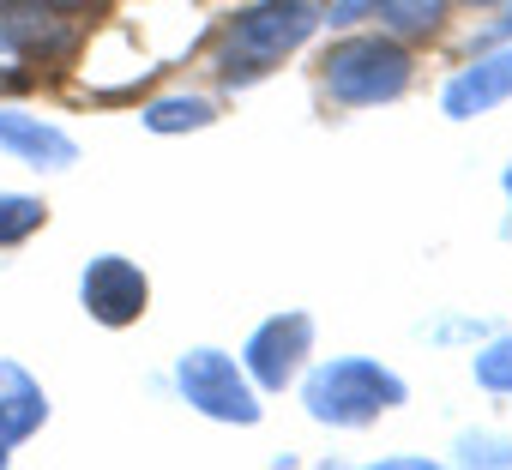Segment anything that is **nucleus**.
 I'll list each match as a JSON object with an SVG mask.
<instances>
[{
  "instance_id": "nucleus-1",
  "label": "nucleus",
  "mask_w": 512,
  "mask_h": 470,
  "mask_svg": "<svg viewBox=\"0 0 512 470\" xmlns=\"http://www.w3.org/2000/svg\"><path fill=\"white\" fill-rule=\"evenodd\" d=\"M326 25V13L314 0H260L247 13H229V25L217 31V73L223 85H260L266 73H278L314 31Z\"/></svg>"
},
{
  "instance_id": "nucleus-2",
  "label": "nucleus",
  "mask_w": 512,
  "mask_h": 470,
  "mask_svg": "<svg viewBox=\"0 0 512 470\" xmlns=\"http://www.w3.org/2000/svg\"><path fill=\"white\" fill-rule=\"evenodd\" d=\"M404 398H410V386L386 362H374V356H332L302 386L308 416L314 422H332V428H368L374 416L398 410Z\"/></svg>"
},
{
  "instance_id": "nucleus-3",
  "label": "nucleus",
  "mask_w": 512,
  "mask_h": 470,
  "mask_svg": "<svg viewBox=\"0 0 512 470\" xmlns=\"http://www.w3.org/2000/svg\"><path fill=\"white\" fill-rule=\"evenodd\" d=\"M320 67H326L332 103H344V109H374V103H392L410 91V55L392 37H350Z\"/></svg>"
},
{
  "instance_id": "nucleus-4",
  "label": "nucleus",
  "mask_w": 512,
  "mask_h": 470,
  "mask_svg": "<svg viewBox=\"0 0 512 470\" xmlns=\"http://www.w3.org/2000/svg\"><path fill=\"white\" fill-rule=\"evenodd\" d=\"M175 386L181 398L211 416V422H235V428H253L260 422V392L247 386V374L235 368V356L223 350H187L181 368H175Z\"/></svg>"
},
{
  "instance_id": "nucleus-5",
  "label": "nucleus",
  "mask_w": 512,
  "mask_h": 470,
  "mask_svg": "<svg viewBox=\"0 0 512 470\" xmlns=\"http://www.w3.org/2000/svg\"><path fill=\"white\" fill-rule=\"evenodd\" d=\"M308 350H314V320H308L302 308H284V314H272L266 326H253L241 362H247V374L260 380L266 392H284V386L296 380V368H302Z\"/></svg>"
},
{
  "instance_id": "nucleus-6",
  "label": "nucleus",
  "mask_w": 512,
  "mask_h": 470,
  "mask_svg": "<svg viewBox=\"0 0 512 470\" xmlns=\"http://www.w3.org/2000/svg\"><path fill=\"white\" fill-rule=\"evenodd\" d=\"M79 302H85V314H91L97 326H133V320L145 314V302H151V284H145V272H139L133 260L103 254V260L85 266Z\"/></svg>"
},
{
  "instance_id": "nucleus-7",
  "label": "nucleus",
  "mask_w": 512,
  "mask_h": 470,
  "mask_svg": "<svg viewBox=\"0 0 512 470\" xmlns=\"http://www.w3.org/2000/svg\"><path fill=\"white\" fill-rule=\"evenodd\" d=\"M73 43H79V31L61 13L37 7V0H0V55H13V61H61V55H73Z\"/></svg>"
},
{
  "instance_id": "nucleus-8",
  "label": "nucleus",
  "mask_w": 512,
  "mask_h": 470,
  "mask_svg": "<svg viewBox=\"0 0 512 470\" xmlns=\"http://www.w3.org/2000/svg\"><path fill=\"white\" fill-rule=\"evenodd\" d=\"M512 97V49H494V55H476L446 91H440V109L452 121H470V115H488Z\"/></svg>"
},
{
  "instance_id": "nucleus-9",
  "label": "nucleus",
  "mask_w": 512,
  "mask_h": 470,
  "mask_svg": "<svg viewBox=\"0 0 512 470\" xmlns=\"http://www.w3.org/2000/svg\"><path fill=\"white\" fill-rule=\"evenodd\" d=\"M0 151H13L31 169H67V163H79L73 133H61L55 121L25 115V109H0Z\"/></svg>"
},
{
  "instance_id": "nucleus-10",
  "label": "nucleus",
  "mask_w": 512,
  "mask_h": 470,
  "mask_svg": "<svg viewBox=\"0 0 512 470\" xmlns=\"http://www.w3.org/2000/svg\"><path fill=\"white\" fill-rule=\"evenodd\" d=\"M43 416H49L43 386H37L19 362H0V464L13 458L19 440H31V434L43 428Z\"/></svg>"
},
{
  "instance_id": "nucleus-11",
  "label": "nucleus",
  "mask_w": 512,
  "mask_h": 470,
  "mask_svg": "<svg viewBox=\"0 0 512 470\" xmlns=\"http://www.w3.org/2000/svg\"><path fill=\"white\" fill-rule=\"evenodd\" d=\"M446 0H332L326 25H356V19H380L398 37H434L440 31Z\"/></svg>"
},
{
  "instance_id": "nucleus-12",
  "label": "nucleus",
  "mask_w": 512,
  "mask_h": 470,
  "mask_svg": "<svg viewBox=\"0 0 512 470\" xmlns=\"http://www.w3.org/2000/svg\"><path fill=\"white\" fill-rule=\"evenodd\" d=\"M139 121H145L151 133H163V139H169V133H205V127L217 121V103L181 91V97H157V103H145Z\"/></svg>"
},
{
  "instance_id": "nucleus-13",
  "label": "nucleus",
  "mask_w": 512,
  "mask_h": 470,
  "mask_svg": "<svg viewBox=\"0 0 512 470\" xmlns=\"http://www.w3.org/2000/svg\"><path fill=\"white\" fill-rule=\"evenodd\" d=\"M49 223V205L31 193H0V248H19Z\"/></svg>"
},
{
  "instance_id": "nucleus-14",
  "label": "nucleus",
  "mask_w": 512,
  "mask_h": 470,
  "mask_svg": "<svg viewBox=\"0 0 512 470\" xmlns=\"http://www.w3.org/2000/svg\"><path fill=\"white\" fill-rule=\"evenodd\" d=\"M470 374H476V386H488V392H512V338H494L488 350H476V356H470Z\"/></svg>"
},
{
  "instance_id": "nucleus-15",
  "label": "nucleus",
  "mask_w": 512,
  "mask_h": 470,
  "mask_svg": "<svg viewBox=\"0 0 512 470\" xmlns=\"http://www.w3.org/2000/svg\"><path fill=\"white\" fill-rule=\"evenodd\" d=\"M458 458L464 464H512V440H500V434H458Z\"/></svg>"
},
{
  "instance_id": "nucleus-16",
  "label": "nucleus",
  "mask_w": 512,
  "mask_h": 470,
  "mask_svg": "<svg viewBox=\"0 0 512 470\" xmlns=\"http://www.w3.org/2000/svg\"><path fill=\"white\" fill-rule=\"evenodd\" d=\"M37 7H49V13H91V7H103V0H37Z\"/></svg>"
},
{
  "instance_id": "nucleus-17",
  "label": "nucleus",
  "mask_w": 512,
  "mask_h": 470,
  "mask_svg": "<svg viewBox=\"0 0 512 470\" xmlns=\"http://www.w3.org/2000/svg\"><path fill=\"white\" fill-rule=\"evenodd\" d=\"M506 193H512V169H506ZM506 242H512V217H506Z\"/></svg>"
},
{
  "instance_id": "nucleus-18",
  "label": "nucleus",
  "mask_w": 512,
  "mask_h": 470,
  "mask_svg": "<svg viewBox=\"0 0 512 470\" xmlns=\"http://www.w3.org/2000/svg\"><path fill=\"white\" fill-rule=\"evenodd\" d=\"M470 7H494V0H470Z\"/></svg>"
}]
</instances>
